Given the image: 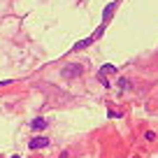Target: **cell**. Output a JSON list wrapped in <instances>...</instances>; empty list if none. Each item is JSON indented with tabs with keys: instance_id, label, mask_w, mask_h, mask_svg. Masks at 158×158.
<instances>
[{
	"instance_id": "6da1fadb",
	"label": "cell",
	"mask_w": 158,
	"mask_h": 158,
	"mask_svg": "<svg viewBox=\"0 0 158 158\" xmlns=\"http://www.w3.org/2000/svg\"><path fill=\"white\" fill-rule=\"evenodd\" d=\"M93 42H95V37H93V35H91V37H84V40H79L77 44L72 47V54H77V51H84V49H89V47L93 44Z\"/></svg>"
},
{
	"instance_id": "7a4b0ae2",
	"label": "cell",
	"mask_w": 158,
	"mask_h": 158,
	"mask_svg": "<svg viewBox=\"0 0 158 158\" xmlns=\"http://www.w3.org/2000/svg\"><path fill=\"white\" fill-rule=\"evenodd\" d=\"M79 74H81V65H68V68L63 70V77H65V79L79 77Z\"/></svg>"
},
{
	"instance_id": "3957f363",
	"label": "cell",
	"mask_w": 158,
	"mask_h": 158,
	"mask_svg": "<svg viewBox=\"0 0 158 158\" xmlns=\"http://www.w3.org/2000/svg\"><path fill=\"white\" fill-rule=\"evenodd\" d=\"M28 147L33 149V151H35V149H44V147H49V139H47V137H33L28 142Z\"/></svg>"
},
{
	"instance_id": "277c9868",
	"label": "cell",
	"mask_w": 158,
	"mask_h": 158,
	"mask_svg": "<svg viewBox=\"0 0 158 158\" xmlns=\"http://www.w3.org/2000/svg\"><path fill=\"white\" fill-rule=\"evenodd\" d=\"M47 126H49V118H44V116H37V118H33L30 128H33V130H44Z\"/></svg>"
},
{
	"instance_id": "5b68a950",
	"label": "cell",
	"mask_w": 158,
	"mask_h": 158,
	"mask_svg": "<svg viewBox=\"0 0 158 158\" xmlns=\"http://www.w3.org/2000/svg\"><path fill=\"white\" fill-rule=\"evenodd\" d=\"M116 5H118V2H112V5L105 7V12H102V23H105V26H107V21L112 19V14H114V10H116Z\"/></svg>"
},
{
	"instance_id": "8992f818",
	"label": "cell",
	"mask_w": 158,
	"mask_h": 158,
	"mask_svg": "<svg viewBox=\"0 0 158 158\" xmlns=\"http://www.w3.org/2000/svg\"><path fill=\"white\" fill-rule=\"evenodd\" d=\"M114 72H116V68H114V65H102L98 74H102V77H107V74H114Z\"/></svg>"
},
{
	"instance_id": "52a82bcc",
	"label": "cell",
	"mask_w": 158,
	"mask_h": 158,
	"mask_svg": "<svg viewBox=\"0 0 158 158\" xmlns=\"http://www.w3.org/2000/svg\"><path fill=\"white\" fill-rule=\"evenodd\" d=\"M118 89H121V91H130V89H133V84H130L126 77H121V79H118Z\"/></svg>"
},
{
	"instance_id": "ba28073f",
	"label": "cell",
	"mask_w": 158,
	"mask_h": 158,
	"mask_svg": "<svg viewBox=\"0 0 158 158\" xmlns=\"http://www.w3.org/2000/svg\"><path fill=\"white\" fill-rule=\"evenodd\" d=\"M14 84V79H5V81H0V89H5V86H12Z\"/></svg>"
},
{
	"instance_id": "9c48e42d",
	"label": "cell",
	"mask_w": 158,
	"mask_h": 158,
	"mask_svg": "<svg viewBox=\"0 0 158 158\" xmlns=\"http://www.w3.org/2000/svg\"><path fill=\"white\" fill-rule=\"evenodd\" d=\"M56 158H70V153H68V151H63V153H58Z\"/></svg>"
},
{
	"instance_id": "30bf717a",
	"label": "cell",
	"mask_w": 158,
	"mask_h": 158,
	"mask_svg": "<svg viewBox=\"0 0 158 158\" xmlns=\"http://www.w3.org/2000/svg\"><path fill=\"white\" fill-rule=\"evenodd\" d=\"M12 158H21V156H12Z\"/></svg>"
}]
</instances>
